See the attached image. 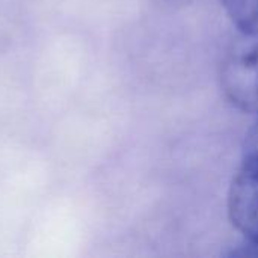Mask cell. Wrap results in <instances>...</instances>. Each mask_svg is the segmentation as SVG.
Listing matches in <instances>:
<instances>
[{"label": "cell", "mask_w": 258, "mask_h": 258, "mask_svg": "<svg viewBox=\"0 0 258 258\" xmlns=\"http://www.w3.org/2000/svg\"><path fill=\"white\" fill-rule=\"evenodd\" d=\"M248 136H252V138H258V121L255 122V125L252 127V130L248 133Z\"/></svg>", "instance_id": "obj_4"}, {"label": "cell", "mask_w": 258, "mask_h": 258, "mask_svg": "<svg viewBox=\"0 0 258 258\" xmlns=\"http://www.w3.org/2000/svg\"><path fill=\"white\" fill-rule=\"evenodd\" d=\"M221 85L233 104L258 115V35L239 32L222 60Z\"/></svg>", "instance_id": "obj_1"}, {"label": "cell", "mask_w": 258, "mask_h": 258, "mask_svg": "<svg viewBox=\"0 0 258 258\" xmlns=\"http://www.w3.org/2000/svg\"><path fill=\"white\" fill-rule=\"evenodd\" d=\"M240 33L258 35V0H222Z\"/></svg>", "instance_id": "obj_3"}, {"label": "cell", "mask_w": 258, "mask_h": 258, "mask_svg": "<svg viewBox=\"0 0 258 258\" xmlns=\"http://www.w3.org/2000/svg\"><path fill=\"white\" fill-rule=\"evenodd\" d=\"M233 225L258 249V138L246 136L243 160L228 192Z\"/></svg>", "instance_id": "obj_2"}]
</instances>
